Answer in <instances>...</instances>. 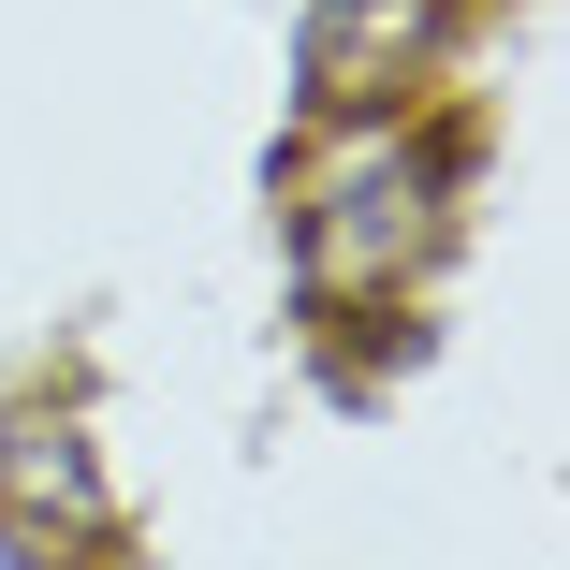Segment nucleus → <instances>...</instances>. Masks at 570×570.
<instances>
[{
	"mask_svg": "<svg viewBox=\"0 0 570 570\" xmlns=\"http://www.w3.org/2000/svg\"><path fill=\"white\" fill-rule=\"evenodd\" d=\"M439 30H453V0H322V16H307V102H322V118L410 102L439 73Z\"/></svg>",
	"mask_w": 570,
	"mask_h": 570,
	"instance_id": "nucleus-1",
	"label": "nucleus"
},
{
	"mask_svg": "<svg viewBox=\"0 0 570 570\" xmlns=\"http://www.w3.org/2000/svg\"><path fill=\"white\" fill-rule=\"evenodd\" d=\"M0 527L45 570H59V541H102V453H88L73 410H16L0 424Z\"/></svg>",
	"mask_w": 570,
	"mask_h": 570,
	"instance_id": "nucleus-2",
	"label": "nucleus"
},
{
	"mask_svg": "<svg viewBox=\"0 0 570 570\" xmlns=\"http://www.w3.org/2000/svg\"><path fill=\"white\" fill-rule=\"evenodd\" d=\"M424 249H439V190H424V161H366V176H336L322 235H307L322 278H395V264H424Z\"/></svg>",
	"mask_w": 570,
	"mask_h": 570,
	"instance_id": "nucleus-3",
	"label": "nucleus"
}]
</instances>
